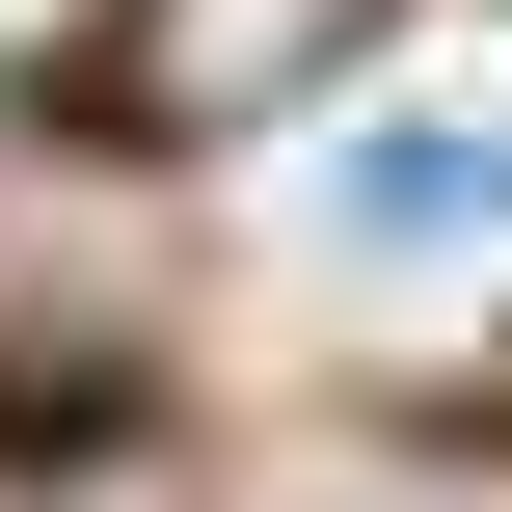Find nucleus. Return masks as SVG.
<instances>
[{
	"instance_id": "nucleus-2",
	"label": "nucleus",
	"mask_w": 512,
	"mask_h": 512,
	"mask_svg": "<svg viewBox=\"0 0 512 512\" xmlns=\"http://www.w3.org/2000/svg\"><path fill=\"white\" fill-rule=\"evenodd\" d=\"M324 243H378V270H512V108H405V135H351Z\"/></svg>"
},
{
	"instance_id": "nucleus-1",
	"label": "nucleus",
	"mask_w": 512,
	"mask_h": 512,
	"mask_svg": "<svg viewBox=\"0 0 512 512\" xmlns=\"http://www.w3.org/2000/svg\"><path fill=\"white\" fill-rule=\"evenodd\" d=\"M351 54H378V0H135V108L162 135H243V108L351 81Z\"/></svg>"
}]
</instances>
